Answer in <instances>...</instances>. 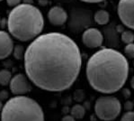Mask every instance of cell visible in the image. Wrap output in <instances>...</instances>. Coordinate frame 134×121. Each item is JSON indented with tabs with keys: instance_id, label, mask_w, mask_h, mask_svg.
<instances>
[{
	"instance_id": "cell-20",
	"label": "cell",
	"mask_w": 134,
	"mask_h": 121,
	"mask_svg": "<svg viewBox=\"0 0 134 121\" xmlns=\"http://www.w3.org/2000/svg\"><path fill=\"white\" fill-rule=\"evenodd\" d=\"M61 121H76V119L71 115H66V116H64L62 118Z\"/></svg>"
},
{
	"instance_id": "cell-24",
	"label": "cell",
	"mask_w": 134,
	"mask_h": 121,
	"mask_svg": "<svg viewBox=\"0 0 134 121\" xmlns=\"http://www.w3.org/2000/svg\"><path fill=\"white\" fill-rule=\"evenodd\" d=\"M0 1H3V0H0Z\"/></svg>"
},
{
	"instance_id": "cell-10",
	"label": "cell",
	"mask_w": 134,
	"mask_h": 121,
	"mask_svg": "<svg viewBox=\"0 0 134 121\" xmlns=\"http://www.w3.org/2000/svg\"><path fill=\"white\" fill-rule=\"evenodd\" d=\"M48 19L51 24L55 26H61L67 22L68 14L62 7H53L49 10Z\"/></svg>"
},
{
	"instance_id": "cell-22",
	"label": "cell",
	"mask_w": 134,
	"mask_h": 121,
	"mask_svg": "<svg viewBox=\"0 0 134 121\" xmlns=\"http://www.w3.org/2000/svg\"><path fill=\"white\" fill-rule=\"evenodd\" d=\"M131 86L134 89V76L131 78Z\"/></svg>"
},
{
	"instance_id": "cell-5",
	"label": "cell",
	"mask_w": 134,
	"mask_h": 121,
	"mask_svg": "<svg viewBox=\"0 0 134 121\" xmlns=\"http://www.w3.org/2000/svg\"><path fill=\"white\" fill-rule=\"evenodd\" d=\"M121 104L117 98L113 96H103L94 103V113L101 120L113 121L120 115Z\"/></svg>"
},
{
	"instance_id": "cell-11",
	"label": "cell",
	"mask_w": 134,
	"mask_h": 121,
	"mask_svg": "<svg viewBox=\"0 0 134 121\" xmlns=\"http://www.w3.org/2000/svg\"><path fill=\"white\" fill-rule=\"evenodd\" d=\"M94 19L96 22V24H100V26H104V24H108L109 20H110V14L105 10H98L94 14Z\"/></svg>"
},
{
	"instance_id": "cell-16",
	"label": "cell",
	"mask_w": 134,
	"mask_h": 121,
	"mask_svg": "<svg viewBox=\"0 0 134 121\" xmlns=\"http://www.w3.org/2000/svg\"><path fill=\"white\" fill-rule=\"evenodd\" d=\"M125 56L129 59H134V43H129L124 48Z\"/></svg>"
},
{
	"instance_id": "cell-18",
	"label": "cell",
	"mask_w": 134,
	"mask_h": 121,
	"mask_svg": "<svg viewBox=\"0 0 134 121\" xmlns=\"http://www.w3.org/2000/svg\"><path fill=\"white\" fill-rule=\"evenodd\" d=\"M7 6L10 7H15L18 5H20L21 0H7Z\"/></svg>"
},
{
	"instance_id": "cell-14",
	"label": "cell",
	"mask_w": 134,
	"mask_h": 121,
	"mask_svg": "<svg viewBox=\"0 0 134 121\" xmlns=\"http://www.w3.org/2000/svg\"><path fill=\"white\" fill-rule=\"evenodd\" d=\"M121 41L126 44L132 43L134 42V33L131 31H123L121 34Z\"/></svg>"
},
{
	"instance_id": "cell-12",
	"label": "cell",
	"mask_w": 134,
	"mask_h": 121,
	"mask_svg": "<svg viewBox=\"0 0 134 121\" xmlns=\"http://www.w3.org/2000/svg\"><path fill=\"white\" fill-rule=\"evenodd\" d=\"M71 116L75 118V119H82L86 115V109L81 105H75L73 106L70 110Z\"/></svg>"
},
{
	"instance_id": "cell-21",
	"label": "cell",
	"mask_w": 134,
	"mask_h": 121,
	"mask_svg": "<svg viewBox=\"0 0 134 121\" xmlns=\"http://www.w3.org/2000/svg\"><path fill=\"white\" fill-rule=\"evenodd\" d=\"M82 2H85V3H90V4H94V3H100L104 0H80Z\"/></svg>"
},
{
	"instance_id": "cell-17",
	"label": "cell",
	"mask_w": 134,
	"mask_h": 121,
	"mask_svg": "<svg viewBox=\"0 0 134 121\" xmlns=\"http://www.w3.org/2000/svg\"><path fill=\"white\" fill-rule=\"evenodd\" d=\"M121 121H134V111H127L121 117Z\"/></svg>"
},
{
	"instance_id": "cell-3",
	"label": "cell",
	"mask_w": 134,
	"mask_h": 121,
	"mask_svg": "<svg viewBox=\"0 0 134 121\" xmlns=\"http://www.w3.org/2000/svg\"><path fill=\"white\" fill-rule=\"evenodd\" d=\"M44 27V18L38 7L20 4L14 7L7 18V28L16 40L28 42L40 35Z\"/></svg>"
},
{
	"instance_id": "cell-7",
	"label": "cell",
	"mask_w": 134,
	"mask_h": 121,
	"mask_svg": "<svg viewBox=\"0 0 134 121\" xmlns=\"http://www.w3.org/2000/svg\"><path fill=\"white\" fill-rule=\"evenodd\" d=\"M31 80L26 75L23 73H18L12 77L9 83L10 90L15 96H23L27 94L32 90Z\"/></svg>"
},
{
	"instance_id": "cell-13",
	"label": "cell",
	"mask_w": 134,
	"mask_h": 121,
	"mask_svg": "<svg viewBox=\"0 0 134 121\" xmlns=\"http://www.w3.org/2000/svg\"><path fill=\"white\" fill-rule=\"evenodd\" d=\"M12 79V73L8 70H0V85L1 86H7Z\"/></svg>"
},
{
	"instance_id": "cell-8",
	"label": "cell",
	"mask_w": 134,
	"mask_h": 121,
	"mask_svg": "<svg viewBox=\"0 0 134 121\" xmlns=\"http://www.w3.org/2000/svg\"><path fill=\"white\" fill-rule=\"evenodd\" d=\"M82 41L86 47L91 48H98L102 46L104 42V36L102 33L96 28H88L82 34Z\"/></svg>"
},
{
	"instance_id": "cell-23",
	"label": "cell",
	"mask_w": 134,
	"mask_h": 121,
	"mask_svg": "<svg viewBox=\"0 0 134 121\" xmlns=\"http://www.w3.org/2000/svg\"><path fill=\"white\" fill-rule=\"evenodd\" d=\"M40 2L42 3V4H41L42 6H46L47 5V1L45 2V0H40Z\"/></svg>"
},
{
	"instance_id": "cell-9",
	"label": "cell",
	"mask_w": 134,
	"mask_h": 121,
	"mask_svg": "<svg viewBox=\"0 0 134 121\" xmlns=\"http://www.w3.org/2000/svg\"><path fill=\"white\" fill-rule=\"evenodd\" d=\"M12 37L5 31L0 30V60L7 58L14 50Z\"/></svg>"
},
{
	"instance_id": "cell-4",
	"label": "cell",
	"mask_w": 134,
	"mask_h": 121,
	"mask_svg": "<svg viewBox=\"0 0 134 121\" xmlns=\"http://www.w3.org/2000/svg\"><path fill=\"white\" fill-rule=\"evenodd\" d=\"M1 121H44V112L36 100L26 96H15L1 109Z\"/></svg>"
},
{
	"instance_id": "cell-1",
	"label": "cell",
	"mask_w": 134,
	"mask_h": 121,
	"mask_svg": "<svg viewBox=\"0 0 134 121\" xmlns=\"http://www.w3.org/2000/svg\"><path fill=\"white\" fill-rule=\"evenodd\" d=\"M26 76L45 91L59 92L77 80L82 55L77 43L61 33L39 35L26 48L24 57Z\"/></svg>"
},
{
	"instance_id": "cell-15",
	"label": "cell",
	"mask_w": 134,
	"mask_h": 121,
	"mask_svg": "<svg viewBox=\"0 0 134 121\" xmlns=\"http://www.w3.org/2000/svg\"><path fill=\"white\" fill-rule=\"evenodd\" d=\"M14 56L15 59L17 60H23L24 57V49L22 45H16L15 47H14Z\"/></svg>"
},
{
	"instance_id": "cell-6",
	"label": "cell",
	"mask_w": 134,
	"mask_h": 121,
	"mask_svg": "<svg viewBox=\"0 0 134 121\" xmlns=\"http://www.w3.org/2000/svg\"><path fill=\"white\" fill-rule=\"evenodd\" d=\"M117 14L125 26L134 30V0H120Z\"/></svg>"
},
{
	"instance_id": "cell-25",
	"label": "cell",
	"mask_w": 134,
	"mask_h": 121,
	"mask_svg": "<svg viewBox=\"0 0 134 121\" xmlns=\"http://www.w3.org/2000/svg\"><path fill=\"white\" fill-rule=\"evenodd\" d=\"M0 121H1V120H0Z\"/></svg>"
},
{
	"instance_id": "cell-19",
	"label": "cell",
	"mask_w": 134,
	"mask_h": 121,
	"mask_svg": "<svg viewBox=\"0 0 134 121\" xmlns=\"http://www.w3.org/2000/svg\"><path fill=\"white\" fill-rule=\"evenodd\" d=\"M132 102L131 101H129L128 100L126 103H125V106H124V108H125V109L127 110V111H131V109H132V108H133V105H132Z\"/></svg>"
},
{
	"instance_id": "cell-2",
	"label": "cell",
	"mask_w": 134,
	"mask_h": 121,
	"mask_svg": "<svg viewBox=\"0 0 134 121\" xmlns=\"http://www.w3.org/2000/svg\"><path fill=\"white\" fill-rule=\"evenodd\" d=\"M86 79L94 90L104 94L115 93L123 87L129 76V62L117 50L104 48L87 60Z\"/></svg>"
}]
</instances>
